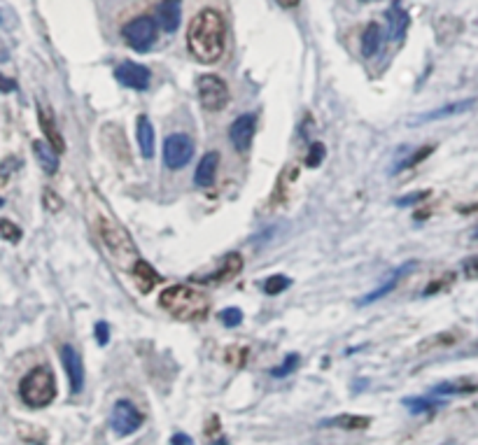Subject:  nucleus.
Listing matches in <instances>:
<instances>
[{"label": "nucleus", "instance_id": "obj_1", "mask_svg": "<svg viewBox=\"0 0 478 445\" xmlns=\"http://www.w3.org/2000/svg\"><path fill=\"white\" fill-rule=\"evenodd\" d=\"M226 44V21L222 12L206 7L189 21L187 29V47L189 54L199 61V64L212 66L217 64L224 54Z\"/></svg>", "mask_w": 478, "mask_h": 445}, {"label": "nucleus", "instance_id": "obj_2", "mask_svg": "<svg viewBox=\"0 0 478 445\" xmlns=\"http://www.w3.org/2000/svg\"><path fill=\"white\" fill-rule=\"evenodd\" d=\"M159 306L171 317L182 322H199L208 315L210 299L203 291L194 289L191 284H171L159 296Z\"/></svg>", "mask_w": 478, "mask_h": 445}, {"label": "nucleus", "instance_id": "obj_3", "mask_svg": "<svg viewBox=\"0 0 478 445\" xmlns=\"http://www.w3.org/2000/svg\"><path fill=\"white\" fill-rule=\"evenodd\" d=\"M99 238L105 247V252L112 259V264H117L124 271H134V266L140 261L138 247L134 243V238L129 236V231L124 229L119 221L103 217L99 219Z\"/></svg>", "mask_w": 478, "mask_h": 445}, {"label": "nucleus", "instance_id": "obj_4", "mask_svg": "<svg viewBox=\"0 0 478 445\" xmlns=\"http://www.w3.org/2000/svg\"><path fill=\"white\" fill-rule=\"evenodd\" d=\"M19 399L29 408H47L56 399V378L49 366L31 369L19 382Z\"/></svg>", "mask_w": 478, "mask_h": 445}, {"label": "nucleus", "instance_id": "obj_5", "mask_svg": "<svg viewBox=\"0 0 478 445\" xmlns=\"http://www.w3.org/2000/svg\"><path fill=\"white\" fill-rule=\"evenodd\" d=\"M196 91H199V103L203 110L208 112H219L229 105V86L222 77L217 75H203L196 82Z\"/></svg>", "mask_w": 478, "mask_h": 445}, {"label": "nucleus", "instance_id": "obj_6", "mask_svg": "<svg viewBox=\"0 0 478 445\" xmlns=\"http://www.w3.org/2000/svg\"><path fill=\"white\" fill-rule=\"evenodd\" d=\"M156 33H159V24L154 16H136V19H131L126 26L121 29V35L124 40L131 49L136 51H147L152 44L156 42Z\"/></svg>", "mask_w": 478, "mask_h": 445}, {"label": "nucleus", "instance_id": "obj_7", "mask_svg": "<svg viewBox=\"0 0 478 445\" xmlns=\"http://www.w3.org/2000/svg\"><path fill=\"white\" fill-rule=\"evenodd\" d=\"M145 422V415L138 411V408L129 401V399H119L112 406L110 413V426L117 436H131L136 434Z\"/></svg>", "mask_w": 478, "mask_h": 445}, {"label": "nucleus", "instance_id": "obj_8", "mask_svg": "<svg viewBox=\"0 0 478 445\" xmlns=\"http://www.w3.org/2000/svg\"><path fill=\"white\" fill-rule=\"evenodd\" d=\"M194 156V140L184 133H173L164 142V166L168 171H180Z\"/></svg>", "mask_w": 478, "mask_h": 445}, {"label": "nucleus", "instance_id": "obj_9", "mask_svg": "<svg viewBox=\"0 0 478 445\" xmlns=\"http://www.w3.org/2000/svg\"><path fill=\"white\" fill-rule=\"evenodd\" d=\"M114 77L117 82L126 89H134V91H147L149 82H152V75L145 66L136 64V61H124L117 68H114Z\"/></svg>", "mask_w": 478, "mask_h": 445}, {"label": "nucleus", "instance_id": "obj_10", "mask_svg": "<svg viewBox=\"0 0 478 445\" xmlns=\"http://www.w3.org/2000/svg\"><path fill=\"white\" fill-rule=\"evenodd\" d=\"M61 364H64V371L68 376L70 391H73V394H79V391L84 389V380H86L82 354H79L73 345H64V348H61Z\"/></svg>", "mask_w": 478, "mask_h": 445}, {"label": "nucleus", "instance_id": "obj_11", "mask_svg": "<svg viewBox=\"0 0 478 445\" xmlns=\"http://www.w3.org/2000/svg\"><path fill=\"white\" fill-rule=\"evenodd\" d=\"M254 133H257V114L254 112L241 114V117L231 124V129H229V140H231L236 152H247V149H250Z\"/></svg>", "mask_w": 478, "mask_h": 445}, {"label": "nucleus", "instance_id": "obj_12", "mask_svg": "<svg viewBox=\"0 0 478 445\" xmlns=\"http://www.w3.org/2000/svg\"><path fill=\"white\" fill-rule=\"evenodd\" d=\"M243 271V256L238 252H229L222 264H219V269L215 273H210L208 278H201V282L206 284H224V282H231L234 278H238Z\"/></svg>", "mask_w": 478, "mask_h": 445}, {"label": "nucleus", "instance_id": "obj_13", "mask_svg": "<svg viewBox=\"0 0 478 445\" xmlns=\"http://www.w3.org/2000/svg\"><path fill=\"white\" fill-rule=\"evenodd\" d=\"M387 16V29H389V38L394 42H404L406 38V31H409V12L402 7V0H394L392 5H389V10L385 12Z\"/></svg>", "mask_w": 478, "mask_h": 445}, {"label": "nucleus", "instance_id": "obj_14", "mask_svg": "<svg viewBox=\"0 0 478 445\" xmlns=\"http://www.w3.org/2000/svg\"><path fill=\"white\" fill-rule=\"evenodd\" d=\"M217 171H219V154L206 152L196 166V173H194V184L201 186V189H208V186L215 184Z\"/></svg>", "mask_w": 478, "mask_h": 445}, {"label": "nucleus", "instance_id": "obj_15", "mask_svg": "<svg viewBox=\"0 0 478 445\" xmlns=\"http://www.w3.org/2000/svg\"><path fill=\"white\" fill-rule=\"evenodd\" d=\"M415 266V261H409V264H404V266H399V269H397L392 275H389V280H385L383 284H380L378 289H374V291H369L364 299H359L357 301V306H369V304H376V301H380L383 296H387L389 291H394L397 289V284L402 282V278L406 273H409L411 269Z\"/></svg>", "mask_w": 478, "mask_h": 445}, {"label": "nucleus", "instance_id": "obj_16", "mask_svg": "<svg viewBox=\"0 0 478 445\" xmlns=\"http://www.w3.org/2000/svg\"><path fill=\"white\" fill-rule=\"evenodd\" d=\"M38 121H40V129L45 133V140L49 142L51 147L56 149V152H66V140L61 136V131L56 129V121L51 117V112L45 108V105H38Z\"/></svg>", "mask_w": 478, "mask_h": 445}, {"label": "nucleus", "instance_id": "obj_17", "mask_svg": "<svg viewBox=\"0 0 478 445\" xmlns=\"http://www.w3.org/2000/svg\"><path fill=\"white\" fill-rule=\"evenodd\" d=\"M159 24L166 33H175L182 24V0H164L159 5Z\"/></svg>", "mask_w": 478, "mask_h": 445}, {"label": "nucleus", "instance_id": "obj_18", "mask_svg": "<svg viewBox=\"0 0 478 445\" xmlns=\"http://www.w3.org/2000/svg\"><path fill=\"white\" fill-rule=\"evenodd\" d=\"M136 136H138V147L143 159H152L154 156V147H156V136L152 129V121L147 119V114H140L136 121Z\"/></svg>", "mask_w": 478, "mask_h": 445}, {"label": "nucleus", "instance_id": "obj_19", "mask_svg": "<svg viewBox=\"0 0 478 445\" xmlns=\"http://www.w3.org/2000/svg\"><path fill=\"white\" fill-rule=\"evenodd\" d=\"M476 105V98H464V101H457V103H450V105H444V108L439 110H432V112H424L420 114L418 119L413 124H424V121H439V119H446V117H453V114H459V112H467L469 108H474Z\"/></svg>", "mask_w": 478, "mask_h": 445}, {"label": "nucleus", "instance_id": "obj_20", "mask_svg": "<svg viewBox=\"0 0 478 445\" xmlns=\"http://www.w3.org/2000/svg\"><path fill=\"white\" fill-rule=\"evenodd\" d=\"M320 426H336V429H345V431H362L371 426V417L367 415H336V417H327V420L320 422Z\"/></svg>", "mask_w": 478, "mask_h": 445}, {"label": "nucleus", "instance_id": "obj_21", "mask_svg": "<svg viewBox=\"0 0 478 445\" xmlns=\"http://www.w3.org/2000/svg\"><path fill=\"white\" fill-rule=\"evenodd\" d=\"M33 154L38 159V164L42 166V171L47 175H54L59 171V152L49 145L47 140H35L33 142Z\"/></svg>", "mask_w": 478, "mask_h": 445}, {"label": "nucleus", "instance_id": "obj_22", "mask_svg": "<svg viewBox=\"0 0 478 445\" xmlns=\"http://www.w3.org/2000/svg\"><path fill=\"white\" fill-rule=\"evenodd\" d=\"M131 278H134L136 287L143 291V294H149L159 284V280H161V278H159V273L147 261H143V259H140L134 266V271H131Z\"/></svg>", "mask_w": 478, "mask_h": 445}, {"label": "nucleus", "instance_id": "obj_23", "mask_svg": "<svg viewBox=\"0 0 478 445\" xmlns=\"http://www.w3.org/2000/svg\"><path fill=\"white\" fill-rule=\"evenodd\" d=\"M380 44H383V29H380L378 24L371 21L364 29V33H362V54H364L367 59L376 56Z\"/></svg>", "mask_w": 478, "mask_h": 445}, {"label": "nucleus", "instance_id": "obj_24", "mask_svg": "<svg viewBox=\"0 0 478 445\" xmlns=\"http://www.w3.org/2000/svg\"><path fill=\"white\" fill-rule=\"evenodd\" d=\"M478 391V382L472 380H453V382H441L432 389V396H453V394H474Z\"/></svg>", "mask_w": 478, "mask_h": 445}, {"label": "nucleus", "instance_id": "obj_25", "mask_svg": "<svg viewBox=\"0 0 478 445\" xmlns=\"http://www.w3.org/2000/svg\"><path fill=\"white\" fill-rule=\"evenodd\" d=\"M404 406L415 415H424V413H434L437 408H441L444 401H441V399H434V396H406Z\"/></svg>", "mask_w": 478, "mask_h": 445}, {"label": "nucleus", "instance_id": "obj_26", "mask_svg": "<svg viewBox=\"0 0 478 445\" xmlns=\"http://www.w3.org/2000/svg\"><path fill=\"white\" fill-rule=\"evenodd\" d=\"M434 149H437V145H422V147H418V149H415V152H413L411 156H406L404 161L394 168V173H402V171H406V168H413V166L422 164L424 159L434 154Z\"/></svg>", "mask_w": 478, "mask_h": 445}, {"label": "nucleus", "instance_id": "obj_27", "mask_svg": "<svg viewBox=\"0 0 478 445\" xmlns=\"http://www.w3.org/2000/svg\"><path fill=\"white\" fill-rule=\"evenodd\" d=\"M289 284H292V280L287 278V275H271V278L264 280L262 289H264L267 296H278V294L289 289Z\"/></svg>", "mask_w": 478, "mask_h": 445}, {"label": "nucleus", "instance_id": "obj_28", "mask_svg": "<svg viewBox=\"0 0 478 445\" xmlns=\"http://www.w3.org/2000/svg\"><path fill=\"white\" fill-rule=\"evenodd\" d=\"M299 364H301V357L297 352H292V354H287L285 361H282L280 366L271 369V376L273 378H287V376H292V373L299 369Z\"/></svg>", "mask_w": 478, "mask_h": 445}, {"label": "nucleus", "instance_id": "obj_29", "mask_svg": "<svg viewBox=\"0 0 478 445\" xmlns=\"http://www.w3.org/2000/svg\"><path fill=\"white\" fill-rule=\"evenodd\" d=\"M324 156H327V149H324L322 142H313V145L308 147V154H306V166H308V168H317V166H322Z\"/></svg>", "mask_w": 478, "mask_h": 445}, {"label": "nucleus", "instance_id": "obj_30", "mask_svg": "<svg viewBox=\"0 0 478 445\" xmlns=\"http://www.w3.org/2000/svg\"><path fill=\"white\" fill-rule=\"evenodd\" d=\"M219 322H222L226 329L241 326V322H243V310L241 308H224L222 313H219Z\"/></svg>", "mask_w": 478, "mask_h": 445}, {"label": "nucleus", "instance_id": "obj_31", "mask_svg": "<svg viewBox=\"0 0 478 445\" xmlns=\"http://www.w3.org/2000/svg\"><path fill=\"white\" fill-rule=\"evenodd\" d=\"M0 236L5 240H10V243H19L21 240V229L14 224L10 219H0Z\"/></svg>", "mask_w": 478, "mask_h": 445}, {"label": "nucleus", "instance_id": "obj_32", "mask_svg": "<svg viewBox=\"0 0 478 445\" xmlns=\"http://www.w3.org/2000/svg\"><path fill=\"white\" fill-rule=\"evenodd\" d=\"M224 359L231 364V366L241 369V366H245V361H247V348H238V345H234V348L226 350Z\"/></svg>", "mask_w": 478, "mask_h": 445}, {"label": "nucleus", "instance_id": "obj_33", "mask_svg": "<svg viewBox=\"0 0 478 445\" xmlns=\"http://www.w3.org/2000/svg\"><path fill=\"white\" fill-rule=\"evenodd\" d=\"M429 199V191L427 189H422V191H413V194H406V196H399L394 203L399 208H409V206H415V203H422V201H427Z\"/></svg>", "mask_w": 478, "mask_h": 445}, {"label": "nucleus", "instance_id": "obj_34", "mask_svg": "<svg viewBox=\"0 0 478 445\" xmlns=\"http://www.w3.org/2000/svg\"><path fill=\"white\" fill-rule=\"evenodd\" d=\"M0 26H3V29H7V31H12L14 26H16V14H14V10L7 3H3V0H0Z\"/></svg>", "mask_w": 478, "mask_h": 445}, {"label": "nucleus", "instance_id": "obj_35", "mask_svg": "<svg viewBox=\"0 0 478 445\" xmlns=\"http://www.w3.org/2000/svg\"><path fill=\"white\" fill-rule=\"evenodd\" d=\"M457 341V336L455 334H439V336H434L432 341H424L422 345H420V350H424V348H444V345H450V343H455Z\"/></svg>", "mask_w": 478, "mask_h": 445}, {"label": "nucleus", "instance_id": "obj_36", "mask_svg": "<svg viewBox=\"0 0 478 445\" xmlns=\"http://www.w3.org/2000/svg\"><path fill=\"white\" fill-rule=\"evenodd\" d=\"M455 280V275L453 273H448V275H441L439 280H434L432 284H427L424 287V291H422V296H432V294H437V291H441V289H446L450 282Z\"/></svg>", "mask_w": 478, "mask_h": 445}, {"label": "nucleus", "instance_id": "obj_37", "mask_svg": "<svg viewBox=\"0 0 478 445\" xmlns=\"http://www.w3.org/2000/svg\"><path fill=\"white\" fill-rule=\"evenodd\" d=\"M94 334H96V343H99L101 348H105V345L110 343V326H108V322H96Z\"/></svg>", "mask_w": 478, "mask_h": 445}, {"label": "nucleus", "instance_id": "obj_38", "mask_svg": "<svg viewBox=\"0 0 478 445\" xmlns=\"http://www.w3.org/2000/svg\"><path fill=\"white\" fill-rule=\"evenodd\" d=\"M42 199H45V208H47L49 212H59L61 208H64V201H61L59 196H56L54 191H51V189H47Z\"/></svg>", "mask_w": 478, "mask_h": 445}, {"label": "nucleus", "instance_id": "obj_39", "mask_svg": "<svg viewBox=\"0 0 478 445\" xmlns=\"http://www.w3.org/2000/svg\"><path fill=\"white\" fill-rule=\"evenodd\" d=\"M462 271H464L467 278L478 280V256H472V259H467V261L462 264Z\"/></svg>", "mask_w": 478, "mask_h": 445}, {"label": "nucleus", "instance_id": "obj_40", "mask_svg": "<svg viewBox=\"0 0 478 445\" xmlns=\"http://www.w3.org/2000/svg\"><path fill=\"white\" fill-rule=\"evenodd\" d=\"M16 89V82L10 77H5L3 73H0V94H12Z\"/></svg>", "mask_w": 478, "mask_h": 445}, {"label": "nucleus", "instance_id": "obj_41", "mask_svg": "<svg viewBox=\"0 0 478 445\" xmlns=\"http://www.w3.org/2000/svg\"><path fill=\"white\" fill-rule=\"evenodd\" d=\"M171 445H194V441H191V436H187V434H175L171 439Z\"/></svg>", "mask_w": 478, "mask_h": 445}, {"label": "nucleus", "instance_id": "obj_42", "mask_svg": "<svg viewBox=\"0 0 478 445\" xmlns=\"http://www.w3.org/2000/svg\"><path fill=\"white\" fill-rule=\"evenodd\" d=\"M280 7H285V10H292V7H297L301 0H276Z\"/></svg>", "mask_w": 478, "mask_h": 445}, {"label": "nucleus", "instance_id": "obj_43", "mask_svg": "<svg viewBox=\"0 0 478 445\" xmlns=\"http://www.w3.org/2000/svg\"><path fill=\"white\" fill-rule=\"evenodd\" d=\"M212 445H229V441H226V439H219V441H215Z\"/></svg>", "mask_w": 478, "mask_h": 445}, {"label": "nucleus", "instance_id": "obj_44", "mask_svg": "<svg viewBox=\"0 0 478 445\" xmlns=\"http://www.w3.org/2000/svg\"><path fill=\"white\" fill-rule=\"evenodd\" d=\"M472 238H474V240H478V229H474V234H472Z\"/></svg>", "mask_w": 478, "mask_h": 445}, {"label": "nucleus", "instance_id": "obj_45", "mask_svg": "<svg viewBox=\"0 0 478 445\" xmlns=\"http://www.w3.org/2000/svg\"><path fill=\"white\" fill-rule=\"evenodd\" d=\"M359 3H376V0H359Z\"/></svg>", "mask_w": 478, "mask_h": 445}, {"label": "nucleus", "instance_id": "obj_46", "mask_svg": "<svg viewBox=\"0 0 478 445\" xmlns=\"http://www.w3.org/2000/svg\"><path fill=\"white\" fill-rule=\"evenodd\" d=\"M0 206H3V199H0Z\"/></svg>", "mask_w": 478, "mask_h": 445}, {"label": "nucleus", "instance_id": "obj_47", "mask_svg": "<svg viewBox=\"0 0 478 445\" xmlns=\"http://www.w3.org/2000/svg\"><path fill=\"white\" fill-rule=\"evenodd\" d=\"M476 408H478V404H476Z\"/></svg>", "mask_w": 478, "mask_h": 445}]
</instances>
